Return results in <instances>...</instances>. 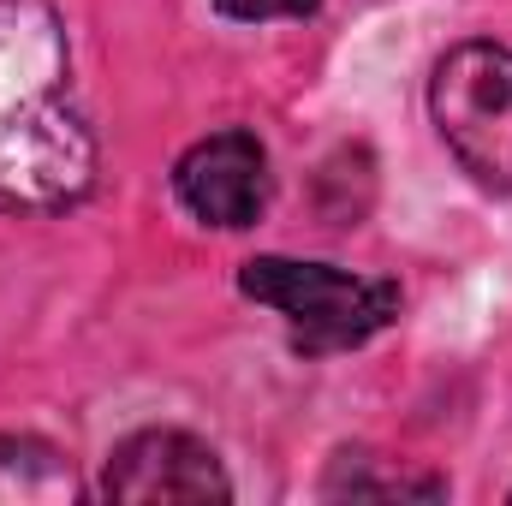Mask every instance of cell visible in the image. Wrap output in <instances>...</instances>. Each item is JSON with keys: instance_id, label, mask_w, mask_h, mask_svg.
Masks as SVG:
<instances>
[{"instance_id": "cell-1", "label": "cell", "mask_w": 512, "mask_h": 506, "mask_svg": "<svg viewBox=\"0 0 512 506\" xmlns=\"http://www.w3.org/2000/svg\"><path fill=\"white\" fill-rule=\"evenodd\" d=\"M96 179L72 54L48 0H0V209H66Z\"/></svg>"}, {"instance_id": "cell-2", "label": "cell", "mask_w": 512, "mask_h": 506, "mask_svg": "<svg viewBox=\"0 0 512 506\" xmlns=\"http://www.w3.org/2000/svg\"><path fill=\"white\" fill-rule=\"evenodd\" d=\"M245 298L280 310L292 322V340L304 352H346L364 346L370 334H382L399 316V286L370 280V274H346L328 262H292V256H256L239 274Z\"/></svg>"}, {"instance_id": "cell-3", "label": "cell", "mask_w": 512, "mask_h": 506, "mask_svg": "<svg viewBox=\"0 0 512 506\" xmlns=\"http://www.w3.org/2000/svg\"><path fill=\"white\" fill-rule=\"evenodd\" d=\"M429 114L477 185L512 191V48L501 42L447 48L429 78Z\"/></svg>"}, {"instance_id": "cell-4", "label": "cell", "mask_w": 512, "mask_h": 506, "mask_svg": "<svg viewBox=\"0 0 512 506\" xmlns=\"http://www.w3.org/2000/svg\"><path fill=\"white\" fill-rule=\"evenodd\" d=\"M173 191L209 227H251L268 209V149L251 131H215L179 155Z\"/></svg>"}, {"instance_id": "cell-5", "label": "cell", "mask_w": 512, "mask_h": 506, "mask_svg": "<svg viewBox=\"0 0 512 506\" xmlns=\"http://www.w3.org/2000/svg\"><path fill=\"white\" fill-rule=\"evenodd\" d=\"M102 489L108 501H227L233 495L221 459L185 429H143L120 441Z\"/></svg>"}, {"instance_id": "cell-6", "label": "cell", "mask_w": 512, "mask_h": 506, "mask_svg": "<svg viewBox=\"0 0 512 506\" xmlns=\"http://www.w3.org/2000/svg\"><path fill=\"white\" fill-rule=\"evenodd\" d=\"M72 495H78V477H72V465L48 441L0 435V501L42 506V501H72Z\"/></svg>"}, {"instance_id": "cell-7", "label": "cell", "mask_w": 512, "mask_h": 506, "mask_svg": "<svg viewBox=\"0 0 512 506\" xmlns=\"http://www.w3.org/2000/svg\"><path fill=\"white\" fill-rule=\"evenodd\" d=\"M322 495L328 501H346V495L352 501H441L447 483L441 477H417V471H387L370 453H340L328 483H322Z\"/></svg>"}, {"instance_id": "cell-8", "label": "cell", "mask_w": 512, "mask_h": 506, "mask_svg": "<svg viewBox=\"0 0 512 506\" xmlns=\"http://www.w3.org/2000/svg\"><path fill=\"white\" fill-rule=\"evenodd\" d=\"M227 18H245V24H262V18H304L316 12V0H215Z\"/></svg>"}]
</instances>
